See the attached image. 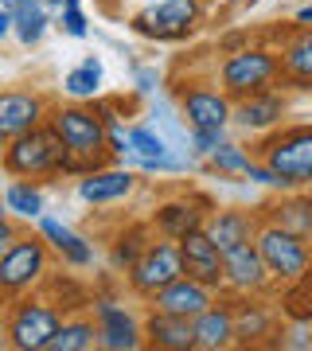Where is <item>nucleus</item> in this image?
<instances>
[{
	"mask_svg": "<svg viewBox=\"0 0 312 351\" xmlns=\"http://www.w3.org/2000/svg\"><path fill=\"white\" fill-rule=\"evenodd\" d=\"M129 152H133L141 160V168H145L149 160H164V156H168V145H164L160 133H152V129L141 125V129H129Z\"/></svg>",
	"mask_w": 312,
	"mask_h": 351,
	"instance_id": "nucleus-30",
	"label": "nucleus"
},
{
	"mask_svg": "<svg viewBox=\"0 0 312 351\" xmlns=\"http://www.w3.org/2000/svg\"><path fill=\"white\" fill-rule=\"evenodd\" d=\"M47 4H55V8H67V4H78V0H47Z\"/></svg>",
	"mask_w": 312,
	"mask_h": 351,
	"instance_id": "nucleus-38",
	"label": "nucleus"
},
{
	"mask_svg": "<svg viewBox=\"0 0 312 351\" xmlns=\"http://www.w3.org/2000/svg\"><path fill=\"white\" fill-rule=\"evenodd\" d=\"M98 332H101V348L110 351H137L141 336H145V328H137L133 316L110 301L98 304Z\"/></svg>",
	"mask_w": 312,
	"mask_h": 351,
	"instance_id": "nucleus-17",
	"label": "nucleus"
},
{
	"mask_svg": "<svg viewBox=\"0 0 312 351\" xmlns=\"http://www.w3.org/2000/svg\"><path fill=\"white\" fill-rule=\"evenodd\" d=\"M297 24H312V4H304V8H297Z\"/></svg>",
	"mask_w": 312,
	"mask_h": 351,
	"instance_id": "nucleus-37",
	"label": "nucleus"
},
{
	"mask_svg": "<svg viewBox=\"0 0 312 351\" xmlns=\"http://www.w3.org/2000/svg\"><path fill=\"white\" fill-rule=\"evenodd\" d=\"M152 242H145V230L141 226H133L129 234H121V242H117V250H113V262L117 265H125V274L133 269V265L141 262V254L149 250Z\"/></svg>",
	"mask_w": 312,
	"mask_h": 351,
	"instance_id": "nucleus-32",
	"label": "nucleus"
},
{
	"mask_svg": "<svg viewBox=\"0 0 312 351\" xmlns=\"http://www.w3.org/2000/svg\"><path fill=\"white\" fill-rule=\"evenodd\" d=\"M258 250H262L274 281H300L312 265V254L304 246V239L293 234V230H285L281 223H269L258 230Z\"/></svg>",
	"mask_w": 312,
	"mask_h": 351,
	"instance_id": "nucleus-6",
	"label": "nucleus"
},
{
	"mask_svg": "<svg viewBox=\"0 0 312 351\" xmlns=\"http://www.w3.org/2000/svg\"><path fill=\"white\" fill-rule=\"evenodd\" d=\"M67 145L62 137L47 125L32 129V133H20V137L8 141L4 149V172L12 180H36V176H51V172H62L67 168Z\"/></svg>",
	"mask_w": 312,
	"mask_h": 351,
	"instance_id": "nucleus-2",
	"label": "nucleus"
},
{
	"mask_svg": "<svg viewBox=\"0 0 312 351\" xmlns=\"http://www.w3.org/2000/svg\"><path fill=\"white\" fill-rule=\"evenodd\" d=\"M62 32L75 36V39L86 36V16L78 12V4H67V8H62Z\"/></svg>",
	"mask_w": 312,
	"mask_h": 351,
	"instance_id": "nucleus-34",
	"label": "nucleus"
},
{
	"mask_svg": "<svg viewBox=\"0 0 312 351\" xmlns=\"http://www.w3.org/2000/svg\"><path fill=\"white\" fill-rule=\"evenodd\" d=\"M47 274V239H20L12 250L0 254V289L12 301L24 289H32L39 277Z\"/></svg>",
	"mask_w": 312,
	"mask_h": 351,
	"instance_id": "nucleus-8",
	"label": "nucleus"
},
{
	"mask_svg": "<svg viewBox=\"0 0 312 351\" xmlns=\"http://www.w3.org/2000/svg\"><path fill=\"white\" fill-rule=\"evenodd\" d=\"M219 145H223V129H191V137H187V152H207L211 156Z\"/></svg>",
	"mask_w": 312,
	"mask_h": 351,
	"instance_id": "nucleus-33",
	"label": "nucleus"
},
{
	"mask_svg": "<svg viewBox=\"0 0 312 351\" xmlns=\"http://www.w3.org/2000/svg\"><path fill=\"white\" fill-rule=\"evenodd\" d=\"M281 75L297 86H312V24H304L281 51Z\"/></svg>",
	"mask_w": 312,
	"mask_h": 351,
	"instance_id": "nucleus-20",
	"label": "nucleus"
},
{
	"mask_svg": "<svg viewBox=\"0 0 312 351\" xmlns=\"http://www.w3.org/2000/svg\"><path fill=\"white\" fill-rule=\"evenodd\" d=\"M16 242H20V239H16V226H12V215H8V219H4V223H0V254H4V250H12Z\"/></svg>",
	"mask_w": 312,
	"mask_h": 351,
	"instance_id": "nucleus-36",
	"label": "nucleus"
},
{
	"mask_svg": "<svg viewBox=\"0 0 312 351\" xmlns=\"http://www.w3.org/2000/svg\"><path fill=\"white\" fill-rule=\"evenodd\" d=\"M269 313H265L262 304H242L235 313V332H238V343H250V339H258L269 332Z\"/></svg>",
	"mask_w": 312,
	"mask_h": 351,
	"instance_id": "nucleus-29",
	"label": "nucleus"
},
{
	"mask_svg": "<svg viewBox=\"0 0 312 351\" xmlns=\"http://www.w3.org/2000/svg\"><path fill=\"white\" fill-rule=\"evenodd\" d=\"M274 211H277V223L285 230H293L300 239L312 234V199H285V203H277Z\"/></svg>",
	"mask_w": 312,
	"mask_h": 351,
	"instance_id": "nucleus-28",
	"label": "nucleus"
},
{
	"mask_svg": "<svg viewBox=\"0 0 312 351\" xmlns=\"http://www.w3.org/2000/svg\"><path fill=\"white\" fill-rule=\"evenodd\" d=\"M59 328L62 320L47 301H20L12 304L4 332H8V348L16 351H47L51 339L59 336Z\"/></svg>",
	"mask_w": 312,
	"mask_h": 351,
	"instance_id": "nucleus-5",
	"label": "nucleus"
},
{
	"mask_svg": "<svg viewBox=\"0 0 312 351\" xmlns=\"http://www.w3.org/2000/svg\"><path fill=\"white\" fill-rule=\"evenodd\" d=\"M200 0H160L141 16H133V32L149 39H184L200 24Z\"/></svg>",
	"mask_w": 312,
	"mask_h": 351,
	"instance_id": "nucleus-9",
	"label": "nucleus"
},
{
	"mask_svg": "<svg viewBox=\"0 0 312 351\" xmlns=\"http://www.w3.org/2000/svg\"><path fill=\"white\" fill-rule=\"evenodd\" d=\"M215 304V289L195 281V277H180L172 285H164L156 297H152V308H160V313H172V316H187V320H195L200 313H207Z\"/></svg>",
	"mask_w": 312,
	"mask_h": 351,
	"instance_id": "nucleus-12",
	"label": "nucleus"
},
{
	"mask_svg": "<svg viewBox=\"0 0 312 351\" xmlns=\"http://www.w3.org/2000/svg\"><path fill=\"white\" fill-rule=\"evenodd\" d=\"M203 230L223 246V254L230 250V246H238V242L258 239V234H254V219H250L246 211H215L211 219L203 223Z\"/></svg>",
	"mask_w": 312,
	"mask_h": 351,
	"instance_id": "nucleus-22",
	"label": "nucleus"
},
{
	"mask_svg": "<svg viewBox=\"0 0 312 351\" xmlns=\"http://www.w3.org/2000/svg\"><path fill=\"white\" fill-rule=\"evenodd\" d=\"M133 188H137V176L125 172V168H98V172H86L78 180V195L86 203H94V207L125 199Z\"/></svg>",
	"mask_w": 312,
	"mask_h": 351,
	"instance_id": "nucleus-18",
	"label": "nucleus"
},
{
	"mask_svg": "<svg viewBox=\"0 0 312 351\" xmlns=\"http://www.w3.org/2000/svg\"><path fill=\"white\" fill-rule=\"evenodd\" d=\"M94 343H101V332L90 320H71L59 328V336L51 339L47 351H90Z\"/></svg>",
	"mask_w": 312,
	"mask_h": 351,
	"instance_id": "nucleus-25",
	"label": "nucleus"
},
{
	"mask_svg": "<svg viewBox=\"0 0 312 351\" xmlns=\"http://www.w3.org/2000/svg\"><path fill=\"white\" fill-rule=\"evenodd\" d=\"M145 339L160 351H191L195 348V320L152 308L149 324H145Z\"/></svg>",
	"mask_w": 312,
	"mask_h": 351,
	"instance_id": "nucleus-16",
	"label": "nucleus"
},
{
	"mask_svg": "<svg viewBox=\"0 0 312 351\" xmlns=\"http://www.w3.org/2000/svg\"><path fill=\"white\" fill-rule=\"evenodd\" d=\"M51 129L62 137L67 145V168L62 172H98L101 160H106V149H110V125L98 110H82V106H67V110L51 113Z\"/></svg>",
	"mask_w": 312,
	"mask_h": 351,
	"instance_id": "nucleus-1",
	"label": "nucleus"
},
{
	"mask_svg": "<svg viewBox=\"0 0 312 351\" xmlns=\"http://www.w3.org/2000/svg\"><path fill=\"white\" fill-rule=\"evenodd\" d=\"M4 8L16 12V36L24 39L27 47L43 39V32H47V12H43L39 0H4Z\"/></svg>",
	"mask_w": 312,
	"mask_h": 351,
	"instance_id": "nucleus-24",
	"label": "nucleus"
},
{
	"mask_svg": "<svg viewBox=\"0 0 312 351\" xmlns=\"http://www.w3.org/2000/svg\"><path fill=\"white\" fill-rule=\"evenodd\" d=\"M180 110H184L191 129H223L226 121H235V101H230L226 90H207V86L187 90Z\"/></svg>",
	"mask_w": 312,
	"mask_h": 351,
	"instance_id": "nucleus-13",
	"label": "nucleus"
},
{
	"mask_svg": "<svg viewBox=\"0 0 312 351\" xmlns=\"http://www.w3.org/2000/svg\"><path fill=\"white\" fill-rule=\"evenodd\" d=\"M156 230H160L164 239H184V234H191V230H200L207 219H203V211H195V203H187V199H172V203H164V207H156Z\"/></svg>",
	"mask_w": 312,
	"mask_h": 351,
	"instance_id": "nucleus-21",
	"label": "nucleus"
},
{
	"mask_svg": "<svg viewBox=\"0 0 312 351\" xmlns=\"http://www.w3.org/2000/svg\"><path fill=\"white\" fill-rule=\"evenodd\" d=\"M246 176L254 180V184H265V188H285V180H281V176H277L269 164H250Z\"/></svg>",
	"mask_w": 312,
	"mask_h": 351,
	"instance_id": "nucleus-35",
	"label": "nucleus"
},
{
	"mask_svg": "<svg viewBox=\"0 0 312 351\" xmlns=\"http://www.w3.org/2000/svg\"><path fill=\"white\" fill-rule=\"evenodd\" d=\"M265 164L274 168L285 188L312 184V129H285L265 145Z\"/></svg>",
	"mask_w": 312,
	"mask_h": 351,
	"instance_id": "nucleus-7",
	"label": "nucleus"
},
{
	"mask_svg": "<svg viewBox=\"0 0 312 351\" xmlns=\"http://www.w3.org/2000/svg\"><path fill=\"white\" fill-rule=\"evenodd\" d=\"M43 101L36 94H20V90H8L0 94V137L12 141L20 133H32V129L43 125Z\"/></svg>",
	"mask_w": 312,
	"mask_h": 351,
	"instance_id": "nucleus-14",
	"label": "nucleus"
},
{
	"mask_svg": "<svg viewBox=\"0 0 312 351\" xmlns=\"http://www.w3.org/2000/svg\"><path fill=\"white\" fill-rule=\"evenodd\" d=\"M4 207H8V215L39 219V215H43V195H39V188H32L24 180H12V184L4 188Z\"/></svg>",
	"mask_w": 312,
	"mask_h": 351,
	"instance_id": "nucleus-26",
	"label": "nucleus"
},
{
	"mask_svg": "<svg viewBox=\"0 0 312 351\" xmlns=\"http://www.w3.org/2000/svg\"><path fill=\"white\" fill-rule=\"evenodd\" d=\"M184 277V250H180V242L176 239H164L152 242L149 250L141 254V262L129 269V289L137 293V297H156L164 285H172Z\"/></svg>",
	"mask_w": 312,
	"mask_h": 351,
	"instance_id": "nucleus-4",
	"label": "nucleus"
},
{
	"mask_svg": "<svg viewBox=\"0 0 312 351\" xmlns=\"http://www.w3.org/2000/svg\"><path fill=\"white\" fill-rule=\"evenodd\" d=\"M235 339H238V332H235V308L211 304L207 313L195 316V348L219 351V348H230Z\"/></svg>",
	"mask_w": 312,
	"mask_h": 351,
	"instance_id": "nucleus-19",
	"label": "nucleus"
},
{
	"mask_svg": "<svg viewBox=\"0 0 312 351\" xmlns=\"http://www.w3.org/2000/svg\"><path fill=\"white\" fill-rule=\"evenodd\" d=\"M39 234H43V239H47L71 265H90V258H94L86 242L78 239L71 226H62L59 219H51V215H39Z\"/></svg>",
	"mask_w": 312,
	"mask_h": 351,
	"instance_id": "nucleus-23",
	"label": "nucleus"
},
{
	"mask_svg": "<svg viewBox=\"0 0 312 351\" xmlns=\"http://www.w3.org/2000/svg\"><path fill=\"white\" fill-rule=\"evenodd\" d=\"M281 117H285V98L274 94L269 86L258 94H246V98H235V125L250 129V133L274 129Z\"/></svg>",
	"mask_w": 312,
	"mask_h": 351,
	"instance_id": "nucleus-15",
	"label": "nucleus"
},
{
	"mask_svg": "<svg viewBox=\"0 0 312 351\" xmlns=\"http://www.w3.org/2000/svg\"><path fill=\"white\" fill-rule=\"evenodd\" d=\"M265 281H274V277H269V265L258 250V239L238 242L226 250V285L235 293H258V289H265Z\"/></svg>",
	"mask_w": 312,
	"mask_h": 351,
	"instance_id": "nucleus-11",
	"label": "nucleus"
},
{
	"mask_svg": "<svg viewBox=\"0 0 312 351\" xmlns=\"http://www.w3.org/2000/svg\"><path fill=\"white\" fill-rule=\"evenodd\" d=\"M281 75V59H277L274 51L265 47H246V51H235V55H226L223 71V90L230 98H246V94H258L265 90L274 78Z\"/></svg>",
	"mask_w": 312,
	"mask_h": 351,
	"instance_id": "nucleus-3",
	"label": "nucleus"
},
{
	"mask_svg": "<svg viewBox=\"0 0 312 351\" xmlns=\"http://www.w3.org/2000/svg\"><path fill=\"white\" fill-rule=\"evenodd\" d=\"M180 250H184V274L203 281V285H211L215 293L226 285V254L223 246L207 234V230H191L180 239Z\"/></svg>",
	"mask_w": 312,
	"mask_h": 351,
	"instance_id": "nucleus-10",
	"label": "nucleus"
},
{
	"mask_svg": "<svg viewBox=\"0 0 312 351\" xmlns=\"http://www.w3.org/2000/svg\"><path fill=\"white\" fill-rule=\"evenodd\" d=\"M98 86H101V63L98 59H82V66H75L71 75L62 78V90L71 94V98H94L98 94Z\"/></svg>",
	"mask_w": 312,
	"mask_h": 351,
	"instance_id": "nucleus-27",
	"label": "nucleus"
},
{
	"mask_svg": "<svg viewBox=\"0 0 312 351\" xmlns=\"http://www.w3.org/2000/svg\"><path fill=\"white\" fill-rule=\"evenodd\" d=\"M211 164L219 168V172H226V176H246L254 160L246 156V149H242V145H235V141H223V145L211 152Z\"/></svg>",
	"mask_w": 312,
	"mask_h": 351,
	"instance_id": "nucleus-31",
	"label": "nucleus"
}]
</instances>
